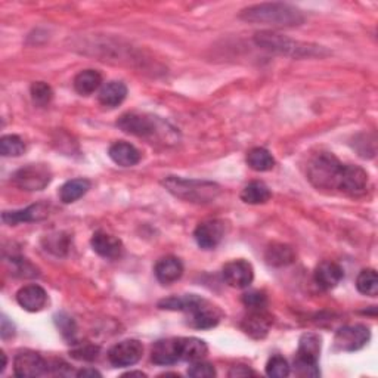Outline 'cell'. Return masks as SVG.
<instances>
[{"instance_id":"32","label":"cell","mask_w":378,"mask_h":378,"mask_svg":"<svg viewBox=\"0 0 378 378\" xmlns=\"http://www.w3.org/2000/svg\"><path fill=\"white\" fill-rule=\"evenodd\" d=\"M30 93L33 103L39 107H46L53 98L52 87L45 82H34L30 87Z\"/></svg>"},{"instance_id":"27","label":"cell","mask_w":378,"mask_h":378,"mask_svg":"<svg viewBox=\"0 0 378 378\" xmlns=\"http://www.w3.org/2000/svg\"><path fill=\"white\" fill-rule=\"evenodd\" d=\"M319 355H321V339L312 332L303 334L299 341V351L296 358L318 362Z\"/></svg>"},{"instance_id":"3","label":"cell","mask_w":378,"mask_h":378,"mask_svg":"<svg viewBox=\"0 0 378 378\" xmlns=\"http://www.w3.org/2000/svg\"><path fill=\"white\" fill-rule=\"evenodd\" d=\"M343 163L331 152H318L308 163V179L316 189L334 191L339 188Z\"/></svg>"},{"instance_id":"20","label":"cell","mask_w":378,"mask_h":378,"mask_svg":"<svg viewBox=\"0 0 378 378\" xmlns=\"http://www.w3.org/2000/svg\"><path fill=\"white\" fill-rule=\"evenodd\" d=\"M343 278H344V272L341 266L330 260L319 263L315 269V282L324 289L336 288L341 282Z\"/></svg>"},{"instance_id":"18","label":"cell","mask_w":378,"mask_h":378,"mask_svg":"<svg viewBox=\"0 0 378 378\" xmlns=\"http://www.w3.org/2000/svg\"><path fill=\"white\" fill-rule=\"evenodd\" d=\"M49 216V209L46 204H33L24 210H15V211H5L2 214V221L6 225H18V223H30V222H39L46 219Z\"/></svg>"},{"instance_id":"8","label":"cell","mask_w":378,"mask_h":378,"mask_svg":"<svg viewBox=\"0 0 378 378\" xmlns=\"http://www.w3.org/2000/svg\"><path fill=\"white\" fill-rule=\"evenodd\" d=\"M371 339V331L365 325H347L334 336V346L340 352H356L365 347Z\"/></svg>"},{"instance_id":"33","label":"cell","mask_w":378,"mask_h":378,"mask_svg":"<svg viewBox=\"0 0 378 378\" xmlns=\"http://www.w3.org/2000/svg\"><path fill=\"white\" fill-rule=\"evenodd\" d=\"M292 370H289V365L287 359H284L280 355L272 356L268 363H266V374L269 377H275V378H284L288 377Z\"/></svg>"},{"instance_id":"44","label":"cell","mask_w":378,"mask_h":378,"mask_svg":"<svg viewBox=\"0 0 378 378\" xmlns=\"http://www.w3.org/2000/svg\"><path fill=\"white\" fill-rule=\"evenodd\" d=\"M2 358H4V363H2V368H0V372H4L5 371V368H6V355L2 352Z\"/></svg>"},{"instance_id":"24","label":"cell","mask_w":378,"mask_h":378,"mask_svg":"<svg viewBox=\"0 0 378 378\" xmlns=\"http://www.w3.org/2000/svg\"><path fill=\"white\" fill-rule=\"evenodd\" d=\"M100 84H103V76L96 70H83L74 77V89L82 96L95 93Z\"/></svg>"},{"instance_id":"43","label":"cell","mask_w":378,"mask_h":378,"mask_svg":"<svg viewBox=\"0 0 378 378\" xmlns=\"http://www.w3.org/2000/svg\"><path fill=\"white\" fill-rule=\"evenodd\" d=\"M123 377H147V375H145L143 372H141V371H130V372H126Z\"/></svg>"},{"instance_id":"15","label":"cell","mask_w":378,"mask_h":378,"mask_svg":"<svg viewBox=\"0 0 378 378\" xmlns=\"http://www.w3.org/2000/svg\"><path fill=\"white\" fill-rule=\"evenodd\" d=\"M17 301L27 312H39L46 306L48 293L40 285L30 284L22 287L17 293Z\"/></svg>"},{"instance_id":"26","label":"cell","mask_w":378,"mask_h":378,"mask_svg":"<svg viewBox=\"0 0 378 378\" xmlns=\"http://www.w3.org/2000/svg\"><path fill=\"white\" fill-rule=\"evenodd\" d=\"M91 189V181L87 179H72L65 182L60 189V198L64 204H71L77 200H80L83 195L87 194Z\"/></svg>"},{"instance_id":"39","label":"cell","mask_w":378,"mask_h":378,"mask_svg":"<svg viewBox=\"0 0 378 378\" xmlns=\"http://www.w3.org/2000/svg\"><path fill=\"white\" fill-rule=\"evenodd\" d=\"M99 348L92 346V344H84V346H79L77 348L72 351V356L80 360H93L98 356Z\"/></svg>"},{"instance_id":"13","label":"cell","mask_w":378,"mask_h":378,"mask_svg":"<svg viewBox=\"0 0 378 378\" xmlns=\"http://www.w3.org/2000/svg\"><path fill=\"white\" fill-rule=\"evenodd\" d=\"M49 363L36 352H21L13 359V372L17 377H39L48 372Z\"/></svg>"},{"instance_id":"2","label":"cell","mask_w":378,"mask_h":378,"mask_svg":"<svg viewBox=\"0 0 378 378\" xmlns=\"http://www.w3.org/2000/svg\"><path fill=\"white\" fill-rule=\"evenodd\" d=\"M162 183L171 195L193 204H209L221 195V186L214 182L169 176Z\"/></svg>"},{"instance_id":"19","label":"cell","mask_w":378,"mask_h":378,"mask_svg":"<svg viewBox=\"0 0 378 378\" xmlns=\"http://www.w3.org/2000/svg\"><path fill=\"white\" fill-rule=\"evenodd\" d=\"M154 273H155V278L159 282L164 284V285H169V284L176 282L178 280L182 278L183 265L178 257L166 256L157 261V265L154 268Z\"/></svg>"},{"instance_id":"30","label":"cell","mask_w":378,"mask_h":378,"mask_svg":"<svg viewBox=\"0 0 378 378\" xmlns=\"http://www.w3.org/2000/svg\"><path fill=\"white\" fill-rule=\"evenodd\" d=\"M358 292L363 296L375 297L378 294V276L374 269H363L356 278Z\"/></svg>"},{"instance_id":"14","label":"cell","mask_w":378,"mask_h":378,"mask_svg":"<svg viewBox=\"0 0 378 378\" xmlns=\"http://www.w3.org/2000/svg\"><path fill=\"white\" fill-rule=\"evenodd\" d=\"M271 325H272V316L266 312V309L250 311V313L247 315L241 322L242 331L247 336H250L252 339L256 340L265 339L271 330Z\"/></svg>"},{"instance_id":"9","label":"cell","mask_w":378,"mask_h":378,"mask_svg":"<svg viewBox=\"0 0 378 378\" xmlns=\"http://www.w3.org/2000/svg\"><path fill=\"white\" fill-rule=\"evenodd\" d=\"M143 355V346L139 340H123L117 344H114L110 352H108V359L114 367L117 368H124V367H132L135 363L141 360Z\"/></svg>"},{"instance_id":"22","label":"cell","mask_w":378,"mask_h":378,"mask_svg":"<svg viewBox=\"0 0 378 378\" xmlns=\"http://www.w3.org/2000/svg\"><path fill=\"white\" fill-rule=\"evenodd\" d=\"M127 96V86L123 82H108L100 87L98 99L99 104L107 108H115L120 104H123V100Z\"/></svg>"},{"instance_id":"42","label":"cell","mask_w":378,"mask_h":378,"mask_svg":"<svg viewBox=\"0 0 378 378\" xmlns=\"http://www.w3.org/2000/svg\"><path fill=\"white\" fill-rule=\"evenodd\" d=\"M77 377H100V372L99 371H96L95 368H83V370H80L77 374H76Z\"/></svg>"},{"instance_id":"41","label":"cell","mask_w":378,"mask_h":378,"mask_svg":"<svg viewBox=\"0 0 378 378\" xmlns=\"http://www.w3.org/2000/svg\"><path fill=\"white\" fill-rule=\"evenodd\" d=\"M0 334H2L4 340L12 337L13 334H15V327H13L12 322H9V319L6 316H2V331H0Z\"/></svg>"},{"instance_id":"34","label":"cell","mask_w":378,"mask_h":378,"mask_svg":"<svg viewBox=\"0 0 378 378\" xmlns=\"http://www.w3.org/2000/svg\"><path fill=\"white\" fill-rule=\"evenodd\" d=\"M12 273L21 278H34L39 276V269L27 259H12Z\"/></svg>"},{"instance_id":"6","label":"cell","mask_w":378,"mask_h":378,"mask_svg":"<svg viewBox=\"0 0 378 378\" xmlns=\"http://www.w3.org/2000/svg\"><path fill=\"white\" fill-rule=\"evenodd\" d=\"M52 181V171L46 164H28L12 174V182L22 191H41Z\"/></svg>"},{"instance_id":"11","label":"cell","mask_w":378,"mask_h":378,"mask_svg":"<svg viewBox=\"0 0 378 378\" xmlns=\"http://www.w3.org/2000/svg\"><path fill=\"white\" fill-rule=\"evenodd\" d=\"M223 237H225V223L219 219H210L201 222L194 232V238L198 247H201L202 250L216 249L223 240Z\"/></svg>"},{"instance_id":"7","label":"cell","mask_w":378,"mask_h":378,"mask_svg":"<svg viewBox=\"0 0 378 378\" xmlns=\"http://www.w3.org/2000/svg\"><path fill=\"white\" fill-rule=\"evenodd\" d=\"M368 188H370V178L365 170L353 164L343 166L337 191L348 197H362L367 194Z\"/></svg>"},{"instance_id":"36","label":"cell","mask_w":378,"mask_h":378,"mask_svg":"<svg viewBox=\"0 0 378 378\" xmlns=\"http://www.w3.org/2000/svg\"><path fill=\"white\" fill-rule=\"evenodd\" d=\"M294 374L297 377H319L321 371L318 368V362H311L306 359L296 358L294 360Z\"/></svg>"},{"instance_id":"25","label":"cell","mask_w":378,"mask_h":378,"mask_svg":"<svg viewBox=\"0 0 378 378\" xmlns=\"http://www.w3.org/2000/svg\"><path fill=\"white\" fill-rule=\"evenodd\" d=\"M266 263L275 268H282L292 265L296 260V253L289 245L285 244H272L265 254Z\"/></svg>"},{"instance_id":"4","label":"cell","mask_w":378,"mask_h":378,"mask_svg":"<svg viewBox=\"0 0 378 378\" xmlns=\"http://www.w3.org/2000/svg\"><path fill=\"white\" fill-rule=\"evenodd\" d=\"M254 41L260 48L266 51L281 53L293 58H311V56H321L322 48L316 45H308V43L297 41L288 39L273 32H260L254 36Z\"/></svg>"},{"instance_id":"28","label":"cell","mask_w":378,"mask_h":378,"mask_svg":"<svg viewBox=\"0 0 378 378\" xmlns=\"http://www.w3.org/2000/svg\"><path fill=\"white\" fill-rule=\"evenodd\" d=\"M271 197H272V194H271V189L268 188V185H265L263 182H259V181H254V182L247 185L241 193V200L244 202H247V204H253V206L265 204V202H268L271 200Z\"/></svg>"},{"instance_id":"5","label":"cell","mask_w":378,"mask_h":378,"mask_svg":"<svg viewBox=\"0 0 378 378\" xmlns=\"http://www.w3.org/2000/svg\"><path fill=\"white\" fill-rule=\"evenodd\" d=\"M189 315V325L198 330H210L221 322L223 313L207 300L193 294L191 303L185 311Z\"/></svg>"},{"instance_id":"16","label":"cell","mask_w":378,"mask_h":378,"mask_svg":"<svg viewBox=\"0 0 378 378\" xmlns=\"http://www.w3.org/2000/svg\"><path fill=\"white\" fill-rule=\"evenodd\" d=\"M151 359L157 365H173L181 360L179 339H164L154 343L151 348Z\"/></svg>"},{"instance_id":"31","label":"cell","mask_w":378,"mask_h":378,"mask_svg":"<svg viewBox=\"0 0 378 378\" xmlns=\"http://www.w3.org/2000/svg\"><path fill=\"white\" fill-rule=\"evenodd\" d=\"M25 151L24 141L17 135H6L0 139V154L4 157H20Z\"/></svg>"},{"instance_id":"21","label":"cell","mask_w":378,"mask_h":378,"mask_svg":"<svg viewBox=\"0 0 378 378\" xmlns=\"http://www.w3.org/2000/svg\"><path fill=\"white\" fill-rule=\"evenodd\" d=\"M108 155L115 164H119L122 167H132L141 162V152L132 143H127L123 141L112 143L108 150Z\"/></svg>"},{"instance_id":"1","label":"cell","mask_w":378,"mask_h":378,"mask_svg":"<svg viewBox=\"0 0 378 378\" xmlns=\"http://www.w3.org/2000/svg\"><path fill=\"white\" fill-rule=\"evenodd\" d=\"M240 18L252 24H265L276 28L297 27L304 22L300 9L288 4H260L241 11Z\"/></svg>"},{"instance_id":"40","label":"cell","mask_w":378,"mask_h":378,"mask_svg":"<svg viewBox=\"0 0 378 378\" xmlns=\"http://www.w3.org/2000/svg\"><path fill=\"white\" fill-rule=\"evenodd\" d=\"M228 375H229V377H234V378H240V377L256 375V372H254L252 368L245 367V365H235V367H232V370L229 371Z\"/></svg>"},{"instance_id":"35","label":"cell","mask_w":378,"mask_h":378,"mask_svg":"<svg viewBox=\"0 0 378 378\" xmlns=\"http://www.w3.org/2000/svg\"><path fill=\"white\" fill-rule=\"evenodd\" d=\"M242 303L249 311H263L268 306V297L263 292H250L242 296Z\"/></svg>"},{"instance_id":"29","label":"cell","mask_w":378,"mask_h":378,"mask_svg":"<svg viewBox=\"0 0 378 378\" xmlns=\"http://www.w3.org/2000/svg\"><path fill=\"white\" fill-rule=\"evenodd\" d=\"M247 164L256 171H269L275 166V159L268 150L253 148L247 152Z\"/></svg>"},{"instance_id":"17","label":"cell","mask_w":378,"mask_h":378,"mask_svg":"<svg viewBox=\"0 0 378 378\" xmlns=\"http://www.w3.org/2000/svg\"><path fill=\"white\" fill-rule=\"evenodd\" d=\"M91 244L93 252L105 259H117L123 252L122 241L117 237H114L104 230L95 232L91 240Z\"/></svg>"},{"instance_id":"23","label":"cell","mask_w":378,"mask_h":378,"mask_svg":"<svg viewBox=\"0 0 378 378\" xmlns=\"http://www.w3.org/2000/svg\"><path fill=\"white\" fill-rule=\"evenodd\" d=\"M179 348H181V360L191 362V363L197 360H202L209 353V347L206 341L197 337L179 339Z\"/></svg>"},{"instance_id":"10","label":"cell","mask_w":378,"mask_h":378,"mask_svg":"<svg viewBox=\"0 0 378 378\" xmlns=\"http://www.w3.org/2000/svg\"><path fill=\"white\" fill-rule=\"evenodd\" d=\"M117 126L124 133L139 138H150L157 133L155 120L152 117H148V115L138 112L123 114L117 122Z\"/></svg>"},{"instance_id":"38","label":"cell","mask_w":378,"mask_h":378,"mask_svg":"<svg viewBox=\"0 0 378 378\" xmlns=\"http://www.w3.org/2000/svg\"><path fill=\"white\" fill-rule=\"evenodd\" d=\"M55 322L58 325V328H60V331L63 332V336L68 340H72L76 336V322L74 319H72L71 316L65 315V313H60L56 316Z\"/></svg>"},{"instance_id":"37","label":"cell","mask_w":378,"mask_h":378,"mask_svg":"<svg viewBox=\"0 0 378 378\" xmlns=\"http://www.w3.org/2000/svg\"><path fill=\"white\" fill-rule=\"evenodd\" d=\"M188 375L194 378H213L216 377V370L209 362L197 360L193 362V365L188 368Z\"/></svg>"},{"instance_id":"12","label":"cell","mask_w":378,"mask_h":378,"mask_svg":"<svg viewBox=\"0 0 378 378\" xmlns=\"http://www.w3.org/2000/svg\"><path fill=\"white\" fill-rule=\"evenodd\" d=\"M223 280L234 288H247L254 280L253 266L247 260H232L223 266Z\"/></svg>"}]
</instances>
